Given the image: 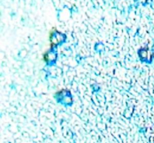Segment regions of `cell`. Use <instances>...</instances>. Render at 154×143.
I'll list each match as a JSON object with an SVG mask.
<instances>
[]
</instances>
